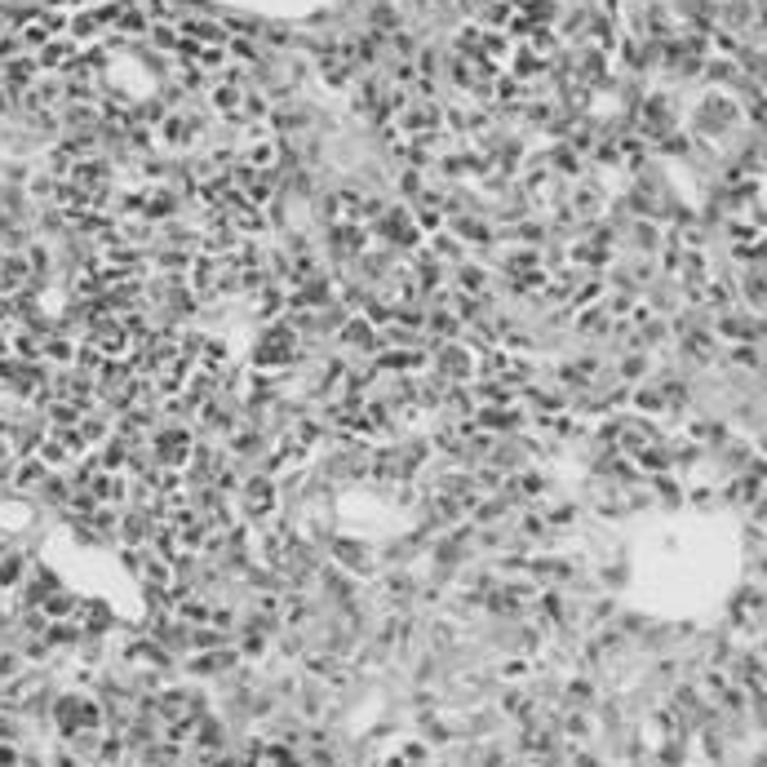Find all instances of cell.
I'll return each instance as SVG.
<instances>
[{
	"instance_id": "obj_23",
	"label": "cell",
	"mask_w": 767,
	"mask_h": 767,
	"mask_svg": "<svg viewBox=\"0 0 767 767\" xmlns=\"http://www.w3.org/2000/svg\"><path fill=\"white\" fill-rule=\"evenodd\" d=\"M661 390H638V395H634V404H638V408H661Z\"/></svg>"
},
{
	"instance_id": "obj_24",
	"label": "cell",
	"mask_w": 767,
	"mask_h": 767,
	"mask_svg": "<svg viewBox=\"0 0 767 767\" xmlns=\"http://www.w3.org/2000/svg\"><path fill=\"white\" fill-rule=\"evenodd\" d=\"M146 5H151L155 18H169V0H146Z\"/></svg>"
},
{
	"instance_id": "obj_1",
	"label": "cell",
	"mask_w": 767,
	"mask_h": 767,
	"mask_svg": "<svg viewBox=\"0 0 767 767\" xmlns=\"http://www.w3.org/2000/svg\"><path fill=\"white\" fill-rule=\"evenodd\" d=\"M293 346H297V337H293L289 324L266 328V333H262V346H258V368H280V364H289V359H293Z\"/></svg>"
},
{
	"instance_id": "obj_11",
	"label": "cell",
	"mask_w": 767,
	"mask_h": 767,
	"mask_svg": "<svg viewBox=\"0 0 767 767\" xmlns=\"http://www.w3.org/2000/svg\"><path fill=\"white\" fill-rule=\"evenodd\" d=\"M439 368L448 372V377H466V372H471V355H462L457 346H444L439 350Z\"/></svg>"
},
{
	"instance_id": "obj_6",
	"label": "cell",
	"mask_w": 767,
	"mask_h": 767,
	"mask_svg": "<svg viewBox=\"0 0 767 767\" xmlns=\"http://www.w3.org/2000/svg\"><path fill=\"white\" fill-rule=\"evenodd\" d=\"M244 506H249L253 515H266V510L275 506V497H271V479H249V484H244Z\"/></svg>"
},
{
	"instance_id": "obj_22",
	"label": "cell",
	"mask_w": 767,
	"mask_h": 767,
	"mask_svg": "<svg viewBox=\"0 0 767 767\" xmlns=\"http://www.w3.org/2000/svg\"><path fill=\"white\" fill-rule=\"evenodd\" d=\"M45 355H49V359H71V342H62V337H53V342L45 346Z\"/></svg>"
},
{
	"instance_id": "obj_18",
	"label": "cell",
	"mask_w": 767,
	"mask_h": 767,
	"mask_svg": "<svg viewBox=\"0 0 767 767\" xmlns=\"http://www.w3.org/2000/svg\"><path fill=\"white\" fill-rule=\"evenodd\" d=\"M577 213L581 218H594V213H599V196H594V191H577Z\"/></svg>"
},
{
	"instance_id": "obj_21",
	"label": "cell",
	"mask_w": 767,
	"mask_h": 767,
	"mask_svg": "<svg viewBox=\"0 0 767 767\" xmlns=\"http://www.w3.org/2000/svg\"><path fill=\"white\" fill-rule=\"evenodd\" d=\"M706 297H710L714 306H728V302H732V289H728V284H710V289H706Z\"/></svg>"
},
{
	"instance_id": "obj_5",
	"label": "cell",
	"mask_w": 767,
	"mask_h": 767,
	"mask_svg": "<svg viewBox=\"0 0 767 767\" xmlns=\"http://www.w3.org/2000/svg\"><path fill=\"white\" fill-rule=\"evenodd\" d=\"M182 40H196V45H222L227 31H222L218 23H209V18H187L182 23Z\"/></svg>"
},
{
	"instance_id": "obj_4",
	"label": "cell",
	"mask_w": 767,
	"mask_h": 767,
	"mask_svg": "<svg viewBox=\"0 0 767 767\" xmlns=\"http://www.w3.org/2000/svg\"><path fill=\"white\" fill-rule=\"evenodd\" d=\"M342 342L359 346V350H372V355L381 350V337L372 333V324H368V319H346V324H342Z\"/></svg>"
},
{
	"instance_id": "obj_26",
	"label": "cell",
	"mask_w": 767,
	"mask_h": 767,
	"mask_svg": "<svg viewBox=\"0 0 767 767\" xmlns=\"http://www.w3.org/2000/svg\"><path fill=\"white\" fill-rule=\"evenodd\" d=\"M71 5H80V0H71Z\"/></svg>"
},
{
	"instance_id": "obj_17",
	"label": "cell",
	"mask_w": 767,
	"mask_h": 767,
	"mask_svg": "<svg viewBox=\"0 0 767 767\" xmlns=\"http://www.w3.org/2000/svg\"><path fill=\"white\" fill-rule=\"evenodd\" d=\"M688 350H692V359H710L714 355V342H710L706 333H697V337H688Z\"/></svg>"
},
{
	"instance_id": "obj_19",
	"label": "cell",
	"mask_w": 767,
	"mask_h": 767,
	"mask_svg": "<svg viewBox=\"0 0 767 767\" xmlns=\"http://www.w3.org/2000/svg\"><path fill=\"white\" fill-rule=\"evenodd\" d=\"M745 297L754 302V311H763V284H759V275H745Z\"/></svg>"
},
{
	"instance_id": "obj_14",
	"label": "cell",
	"mask_w": 767,
	"mask_h": 767,
	"mask_svg": "<svg viewBox=\"0 0 767 767\" xmlns=\"http://www.w3.org/2000/svg\"><path fill=\"white\" fill-rule=\"evenodd\" d=\"M532 71H541V58L532 49H519L515 53V76H532Z\"/></svg>"
},
{
	"instance_id": "obj_12",
	"label": "cell",
	"mask_w": 767,
	"mask_h": 767,
	"mask_svg": "<svg viewBox=\"0 0 767 767\" xmlns=\"http://www.w3.org/2000/svg\"><path fill=\"white\" fill-rule=\"evenodd\" d=\"M634 457H638V466H643V471H665V466H670V453H665V448H656V444L638 448Z\"/></svg>"
},
{
	"instance_id": "obj_16",
	"label": "cell",
	"mask_w": 767,
	"mask_h": 767,
	"mask_svg": "<svg viewBox=\"0 0 767 767\" xmlns=\"http://www.w3.org/2000/svg\"><path fill=\"white\" fill-rule=\"evenodd\" d=\"M151 40H155L160 49H178V40H182V36H173V27H169V23H155L151 27Z\"/></svg>"
},
{
	"instance_id": "obj_10",
	"label": "cell",
	"mask_w": 767,
	"mask_h": 767,
	"mask_svg": "<svg viewBox=\"0 0 767 767\" xmlns=\"http://www.w3.org/2000/svg\"><path fill=\"white\" fill-rule=\"evenodd\" d=\"M457 284H462V293L479 297V293L488 289V271H484V266H462V271H457Z\"/></svg>"
},
{
	"instance_id": "obj_3",
	"label": "cell",
	"mask_w": 767,
	"mask_h": 767,
	"mask_svg": "<svg viewBox=\"0 0 767 767\" xmlns=\"http://www.w3.org/2000/svg\"><path fill=\"white\" fill-rule=\"evenodd\" d=\"M714 333L737 337V342H750V337H759V319H745V315H737V311H723L719 324H714Z\"/></svg>"
},
{
	"instance_id": "obj_2",
	"label": "cell",
	"mask_w": 767,
	"mask_h": 767,
	"mask_svg": "<svg viewBox=\"0 0 767 767\" xmlns=\"http://www.w3.org/2000/svg\"><path fill=\"white\" fill-rule=\"evenodd\" d=\"M187 453H191V435L182 430V426H164V430H155V457L160 462H187Z\"/></svg>"
},
{
	"instance_id": "obj_8",
	"label": "cell",
	"mask_w": 767,
	"mask_h": 767,
	"mask_svg": "<svg viewBox=\"0 0 767 767\" xmlns=\"http://www.w3.org/2000/svg\"><path fill=\"white\" fill-rule=\"evenodd\" d=\"M240 84L236 80H222L218 89H213V106H218V111H227V115H240Z\"/></svg>"
},
{
	"instance_id": "obj_13",
	"label": "cell",
	"mask_w": 767,
	"mask_h": 767,
	"mask_svg": "<svg viewBox=\"0 0 767 767\" xmlns=\"http://www.w3.org/2000/svg\"><path fill=\"white\" fill-rule=\"evenodd\" d=\"M457 324H462V319H457L453 311H439V315H430V333H439V337H453V333H457Z\"/></svg>"
},
{
	"instance_id": "obj_15",
	"label": "cell",
	"mask_w": 767,
	"mask_h": 767,
	"mask_svg": "<svg viewBox=\"0 0 767 767\" xmlns=\"http://www.w3.org/2000/svg\"><path fill=\"white\" fill-rule=\"evenodd\" d=\"M187 133H191V124L182 120V115H169L164 120V138L169 142H187Z\"/></svg>"
},
{
	"instance_id": "obj_20",
	"label": "cell",
	"mask_w": 767,
	"mask_h": 767,
	"mask_svg": "<svg viewBox=\"0 0 767 767\" xmlns=\"http://www.w3.org/2000/svg\"><path fill=\"white\" fill-rule=\"evenodd\" d=\"M435 253H439V258H462V249H457L453 236H439V240H435Z\"/></svg>"
},
{
	"instance_id": "obj_9",
	"label": "cell",
	"mask_w": 767,
	"mask_h": 767,
	"mask_svg": "<svg viewBox=\"0 0 767 767\" xmlns=\"http://www.w3.org/2000/svg\"><path fill=\"white\" fill-rule=\"evenodd\" d=\"M386 236H390V240H399V249H413V244H417V231H413V222L404 218L399 209L386 218Z\"/></svg>"
},
{
	"instance_id": "obj_7",
	"label": "cell",
	"mask_w": 767,
	"mask_h": 767,
	"mask_svg": "<svg viewBox=\"0 0 767 767\" xmlns=\"http://www.w3.org/2000/svg\"><path fill=\"white\" fill-rule=\"evenodd\" d=\"M479 422H484L488 430H515V426H519V413H515V408H497V404H488V408H479Z\"/></svg>"
},
{
	"instance_id": "obj_25",
	"label": "cell",
	"mask_w": 767,
	"mask_h": 767,
	"mask_svg": "<svg viewBox=\"0 0 767 767\" xmlns=\"http://www.w3.org/2000/svg\"><path fill=\"white\" fill-rule=\"evenodd\" d=\"M0 350H5V337H0Z\"/></svg>"
}]
</instances>
